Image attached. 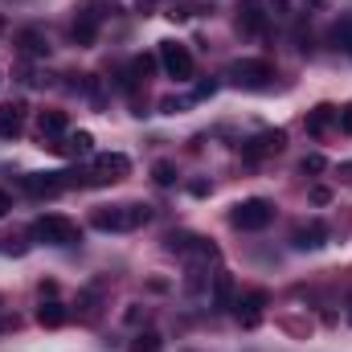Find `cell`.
Here are the masks:
<instances>
[{"mask_svg": "<svg viewBox=\"0 0 352 352\" xmlns=\"http://www.w3.org/2000/svg\"><path fill=\"white\" fill-rule=\"evenodd\" d=\"M152 217L148 205H115V209H94V230H111V234H123V230H140L144 221Z\"/></svg>", "mask_w": 352, "mask_h": 352, "instance_id": "obj_1", "label": "cell"}, {"mask_svg": "<svg viewBox=\"0 0 352 352\" xmlns=\"http://www.w3.org/2000/svg\"><path fill=\"white\" fill-rule=\"evenodd\" d=\"M33 238L45 242V246H78L82 242V230L70 217H62V213H45V217L33 221Z\"/></svg>", "mask_w": 352, "mask_h": 352, "instance_id": "obj_2", "label": "cell"}, {"mask_svg": "<svg viewBox=\"0 0 352 352\" xmlns=\"http://www.w3.org/2000/svg\"><path fill=\"white\" fill-rule=\"evenodd\" d=\"M74 184H87V173H29L25 176V192L33 197H58Z\"/></svg>", "mask_w": 352, "mask_h": 352, "instance_id": "obj_3", "label": "cell"}, {"mask_svg": "<svg viewBox=\"0 0 352 352\" xmlns=\"http://www.w3.org/2000/svg\"><path fill=\"white\" fill-rule=\"evenodd\" d=\"M270 217H274V205L263 201V197L242 201V205H234V213H230V221H234L238 230H266V226H270Z\"/></svg>", "mask_w": 352, "mask_h": 352, "instance_id": "obj_4", "label": "cell"}, {"mask_svg": "<svg viewBox=\"0 0 352 352\" xmlns=\"http://www.w3.org/2000/svg\"><path fill=\"white\" fill-rule=\"evenodd\" d=\"M160 66L168 70V78H176V82H188L192 70H197L188 45H180V41H160Z\"/></svg>", "mask_w": 352, "mask_h": 352, "instance_id": "obj_5", "label": "cell"}, {"mask_svg": "<svg viewBox=\"0 0 352 352\" xmlns=\"http://www.w3.org/2000/svg\"><path fill=\"white\" fill-rule=\"evenodd\" d=\"M230 78L238 82V87H270V78H274V66L263 62V58H246V62H234L230 66Z\"/></svg>", "mask_w": 352, "mask_h": 352, "instance_id": "obj_6", "label": "cell"}, {"mask_svg": "<svg viewBox=\"0 0 352 352\" xmlns=\"http://www.w3.org/2000/svg\"><path fill=\"white\" fill-rule=\"evenodd\" d=\"M131 168V160L127 156H119V152H111V156H98L94 164H90L87 173V184H115V180H123Z\"/></svg>", "mask_w": 352, "mask_h": 352, "instance_id": "obj_7", "label": "cell"}, {"mask_svg": "<svg viewBox=\"0 0 352 352\" xmlns=\"http://www.w3.org/2000/svg\"><path fill=\"white\" fill-rule=\"evenodd\" d=\"M283 144H287V135H283V131H258L254 140H246V144H242V156H246V160H263V156L283 152Z\"/></svg>", "mask_w": 352, "mask_h": 352, "instance_id": "obj_8", "label": "cell"}, {"mask_svg": "<svg viewBox=\"0 0 352 352\" xmlns=\"http://www.w3.org/2000/svg\"><path fill=\"white\" fill-rule=\"evenodd\" d=\"M266 25H270V12H266L263 0H246L238 8V29L242 33H266Z\"/></svg>", "mask_w": 352, "mask_h": 352, "instance_id": "obj_9", "label": "cell"}, {"mask_svg": "<svg viewBox=\"0 0 352 352\" xmlns=\"http://www.w3.org/2000/svg\"><path fill=\"white\" fill-rule=\"evenodd\" d=\"M263 307H266V291H246V295L234 303V311H238V320H242L246 328H254V324L263 320Z\"/></svg>", "mask_w": 352, "mask_h": 352, "instance_id": "obj_10", "label": "cell"}, {"mask_svg": "<svg viewBox=\"0 0 352 352\" xmlns=\"http://www.w3.org/2000/svg\"><path fill=\"white\" fill-rule=\"evenodd\" d=\"M90 131H70V135H58V140H50V148L54 152H62V156H90Z\"/></svg>", "mask_w": 352, "mask_h": 352, "instance_id": "obj_11", "label": "cell"}, {"mask_svg": "<svg viewBox=\"0 0 352 352\" xmlns=\"http://www.w3.org/2000/svg\"><path fill=\"white\" fill-rule=\"evenodd\" d=\"M25 131V102L0 107V140H16Z\"/></svg>", "mask_w": 352, "mask_h": 352, "instance_id": "obj_12", "label": "cell"}, {"mask_svg": "<svg viewBox=\"0 0 352 352\" xmlns=\"http://www.w3.org/2000/svg\"><path fill=\"white\" fill-rule=\"evenodd\" d=\"M291 242H295L299 250H316V246H324V242H328V230H324L320 221H307V226H295Z\"/></svg>", "mask_w": 352, "mask_h": 352, "instance_id": "obj_13", "label": "cell"}, {"mask_svg": "<svg viewBox=\"0 0 352 352\" xmlns=\"http://www.w3.org/2000/svg\"><path fill=\"white\" fill-rule=\"evenodd\" d=\"M21 54H29V58H45L50 54V41H45V33L41 29H21Z\"/></svg>", "mask_w": 352, "mask_h": 352, "instance_id": "obj_14", "label": "cell"}, {"mask_svg": "<svg viewBox=\"0 0 352 352\" xmlns=\"http://www.w3.org/2000/svg\"><path fill=\"white\" fill-rule=\"evenodd\" d=\"M37 127H41V140L50 144V140L66 135V115H62V111H41V115H37Z\"/></svg>", "mask_w": 352, "mask_h": 352, "instance_id": "obj_15", "label": "cell"}, {"mask_svg": "<svg viewBox=\"0 0 352 352\" xmlns=\"http://www.w3.org/2000/svg\"><path fill=\"white\" fill-rule=\"evenodd\" d=\"M94 37H98V12L82 8V12H78V21H74V41H78V45H90Z\"/></svg>", "mask_w": 352, "mask_h": 352, "instance_id": "obj_16", "label": "cell"}, {"mask_svg": "<svg viewBox=\"0 0 352 352\" xmlns=\"http://www.w3.org/2000/svg\"><path fill=\"white\" fill-rule=\"evenodd\" d=\"M37 324H41V328H62V324H66V307H62L58 299L41 303V307H37Z\"/></svg>", "mask_w": 352, "mask_h": 352, "instance_id": "obj_17", "label": "cell"}, {"mask_svg": "<svg viewBox=\"0 0 352 352\" xmlns=\"http://www.w3.org/2000/svg\"><path fill=\"white\" fill-rule=\"evenodd\" d=\"M152 58H131V66H127V87H135V82H144L148 74H152Z\"/></svg>", "mask_w": 352, "mask_h": 352, "instance_id": "obj_18", "label": "cell"}, {"mask_svg": "<svg viewBox=\"0 0 352 352\" xmlns=\"http://www.w3.org/2000/svg\"><path fill=\"white\" fill-rule=\"evenodd\" d=\"M332 119H336V107H316V111H311V119H307V131H311V135H320Z\"/></svg>", "mask_w": 352, "mask_h": 352, "instance_id": "obj_19", "label": "cell"}, {"mask_svg": "<svg viewBox=\"0 0 352 352\" xmlns=\"http://www.w3.org/2000/svg\"><path fill=\"white\" fill-rule=\"evenodd\" d=\"M160 349H164L160 332H140V336L131 340V352H160Z\"/></svg>", "mask_w": 352, "mask_h": 352, "instance_id": "obj_20", "label": "cell"}, {"mask_svg": "<svg viewBox=\"0 0 352 352\" xmlns=\"http://www.w3.org/2000/svg\"><path fill=\"white\" fill-rule=\"evenodd\" d=\"M336 123H340V131H349L352 135V102L344 107V111H336Z\"/></svg>", "mask_w": 352, "mask_h": 352, "instance_id": "obj_21", "label": "cell"}, {"mask_svg": "<svg viewBox=\"0 0 352 352\" xmlns=\"http://www.w3.org/2000/svg\"><path fill=\"white\" fill-rule=\"evenodd\" d=\"M156 180H160V184H173V180H176L173 164H156Z\"/></svg>", "mask_w": 352, "mask_h": 352, "instance_id": "obj_22", "label": "cell"}, {"mask_svg": "<svg viewBox=\"0 0 352 352\" xmlns=\"http://www.w3.org/2000/svg\"><path fill=\"white\" fill-rule=\"evenodd\" d=\"M320 168H324V156H307L303 160V173H320Z\"/></svg>", "mask_w": 352, "mask_h": 352, "instance_id": "obj_23", "label": "cell"}, {"mask_svg": "<svg viewBox=\"0 0 352 352\" xmlns=\"http://www.w3.org/2000/svg\"><path fill=\"white\" fill-rule=\"evenodd\" d=\"M8 209H12V201H8V192H4V188H0V217H4V213H8Z\"/></svg>", "mask_w": 352, "mask_h": 352, "instance_id": "obj_24", "label": "cell"}, {"mask_svg": "<svg viewBox=\"0 0 352 352\" xmlns=\"http://www.w3.org/2000/svg\"><path fill=\"white\" fill-rule=\"evenodd\" d=\"M340 173H344V176H349V180H352V164H344V168H340Z\"/></svg>", "mask_w": 352, "mask_h": 352, "instance_id": "obj_25", "label": "cell"}, {"mask_svg": "<svg viewBox=\"0 0 352 352\" xmlns=\"http://www.w3.org/2000/svg\"><path fill=\"white\" fill-rule=\"evenodd\" d=\"M0 328H4V320H0Z\"/></svg>", "mask_w": 352, "mask_h": 352, "instance_id": "obj_26", "label": "cell"}]
</instances>
